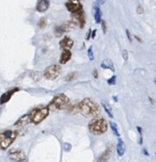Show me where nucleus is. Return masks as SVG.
Wrapping results in <instances>:
<instances>
[{
	"instance_id": "f257e3e1",
	"label": "nucleus",
	"mask_w": 156,
	"mask_h": 162,
	"mask_svg": "<svg viewBox=\"0 0 156 162\" xmlns=\"http://www.w3.org/2000/svg\"><path fill=\"white\" fill-rule=\"evenodd\" d=\"M78 107L79 112L86 117H96L101 112L100 106L91 98H84L80 104H78Z\"/></svg>"
},
{
	"instance_id": "f03ea898",
	"label": "nucleus",
	"mask_w": 156,
	"mask_h": 162,
	"mask_svg": "<svg viewBox=\"0 0 156 162\" xmlns=\"http://www.w3.org/2000/svg\"><path fill=\"white\" fill-rule=\"evenodd\" d=\"M108 128L107 121L104 118H94L88 124V129L91 134L95 135H101L104 134Z\"/></svg>"
},
{
	"instance_id": "7ed1b4c3",
	"label": "nucleus",
	"mask_w": 156,
	"mask_h": 162,
	"mask_svg": "<svg viewBox=\"0 0 156 162\" xmlns=\"http://www.w3.org/2000/svg\"><path fill=\"white\" fill-rule=\"evenodd\" d=\"M70 104V100L65 95L60 94L57 95L55 97L51 100V102L48 105L49 110L52 111H58V110H64L68 108Z\"/></svg>"
},
{
	"instance_id": "20e7f679",
	"label": "nucleus",
	"mask_w": 156,
	"mask_h": 162,
	"mask_svg": "<svg viewBox=\"0 0 156 162\" xmlns=\"http://www.w3.org/2000/svg\"><path fill=\"white\" fill-rule=\"evenodd\" d=\"M18 132L13 130L5 131L0 134V150H7L17 137Z\"/></svg>"
},
{
	"instance_id": "39448f33",
	"label": "nucleus",
	"mask_w": 156,
	"mask_h": 162,
	"mask_svg": "<svg viewBox=\"0 0 156 162\" xmlns=\"http://www.w3.org/2000/svg\"><path fill=\"white\" fill-rule=\"evenodd\" d=\"M49 108L48 107H40L37 108V109L33 110L31 114H29L30 117V122L34 124H38L44 120L49 115Z\"/></svg>"
},
{
	"instance_id": "423d86ee",
	"label": "nucleus",
	"mask_w": 156,
	"mask_h": 162,
	"mask_svg": "<svg viewBox=\"0 0 156 162\" xmlns=\"http://www.w3.org/2000/svg\"><path fill=\"white\" fill-rule=\"evenodd\" d=\"M61 67L60 65H51L44 70V77L48 80H54L60 75Z\"/></svg>"
},
{
	"instance_id": "0eeeda50",
	"label": "nucleus",
	"mask_w": 156,
	"mask_h": 162,
	"mask_svg": "<svg viewBox=\"0 0 156 162\" xmlns=\"http://www.w3.org/2000/svg\"><path fill=\"white\" fill-rule=\"evenodd\" d=\"M8 156L10 159L16 161V162H24L26 160V155H24L23 152H21L20 150H16V149L10 150Z\"/></svg>"
},
{
	"instance_id": "6e6552de",
	"label": "nucleus",
	"mask_w": 156,
	"mask_h": 162,
	"mask_svg": "<svg viewBox=\"0 0 156 162\" xmlns=\"http://www.w3.org/2000/svg\"><path fill=\"white\" fill-rule=\"evenodd\" d=\"M72 23L76 24V25H79L81 28H84L85 25V14L84 10L81 11L73 13L72 16Z\"/></svg>"
},
{
	"instance_id": "1a4fd4ad",
	"label": "nucleus",
	"mask_w": 156,
	"mask_h": 162,
	"mask_svg": "<svg viewBox=\"0 0 156 162\" xmlns=\"http://www.w3.org/2000/svg\"><path fill=\"white\" fill-rule=\"evenodd\" d=\"M74 25H75V24H73L72 22L71 23H63V24H60V25H57L55 28L56 36L57 37H60L64 33H67V32H69L70 30H72L73 27H74Z\"/></svg>"
},
{
	"instance_id": "9d476101",
	"label": "nucleus",
	"mask_w": 156,
	"mask_h": 162,
	"mask_svg": "<svg viewBox=\"0 0 156 162\" xmlns=\"http://www.w3.org/2000/svg\"><path fill=\"white\" fill-rule=\"evenodd\" d=\"M65 7L72 13H78L82 10V6L79 0H68L65 3Z\"/></svg>"
},
{
	"instance_id": "9b49d317",
	"label": "nucleus",
	"mask_w": 156,
	"mask_h": 162,
	"mask_svg": "<svg viewBox=\"0 0 156 162\" xmlns=\"http://www.w3.org/2000/svg\"><path fill=\"white\" fill-rule=\"evenodd\" d=\"M18 91H19V88H13V89L6 92L1 97H0V103H1V104H5V103H7L10 99H11V97L13 95L14 92H16Z\"/></svg>"
},
{
	"instance_id": "f8f14e48",
	"label": "nucleus",
	"mask_w": 156,
	"mask_h": 162,
	"mask_svg": "<svg viewBox=\"0 0 156 162\" xmlns=\"http://www.w3.org/2000/svg\"><path fill=\"white\" fill-rule=\"evenodd\" d=\"M112 153H113V146L107 147L104 151V153L102 155H100V158H98V162H106L111 158Z\"/></svg>"
},
{
	"instance_id": "ddd939ff",
	"label": "nucleus",
	"mask_w": 156,
	"mask_h": 162,
	"mask_svg": "<svg viewBox=\"0 0 156 162\" xmlns=\"http://www.w3.org/2000/svg\"><path fill=\"white\" fill-rule=\"evenodd\" d=\"M49 0H38L37 4V11L40 13H44L49 9Z\"/></svg>"
},
{
	"instance_id": "4468645a",
	"label": "nucleus",
	"mask_w": 156,
	"mask_h": 162,
	"mask_svg": "<svg viewBox=\"0 0 156 162\" xmlns=\"http://www.w3.org/2000/svg\"><path fill=\"white\" fill-rule=\"evenodd\" d=\"M74 45V41L72 40L70 37H64L60 42V46L63 50H69Z\"/></svg>"
},
{
	"instance_id": "2eb2a0df",
	"label": "nucleus",
	"mask_w": 156,
	"mask_h": 162,
	"mask_svg": "<svg viewBox=\"0 0 156 162\" xmlns=\"http://www.w3.org/2000/svg\"><path fill=\"white\" fill-rule=\"evenodd\" d=\"M71 56H72V53L69 50H63L60 55V64H65V63H67L71 59Z\"/></svg>"
},
{
	"instance_id": "dca6fc26",
	"label": "nucleus",
	"mask_w": 156,
	"mask_h": 162,
	"mask_svg": "<svg viewBox=\"0 0 156 162\" xmlns=\"http://www.w3.org/2000/svg\"><path fill=\"white\" fill-rule=\"evenodd\" d=\"M101 67L103 69H106V70H110L112 72H115L113 62L111 61V59H108V58H105V59L103 60V62H102V64H101Z\"/></svg>"
},
{
	"instance_id": "f3484780",
	"label": "nucleus",
	"mask_w": 156,
	"mask_h": 162,
	"mask_svg": "<svg viewBox=\"0 0 156 162\" xmlns=\"http://www.w3.org/2000/svg\"><path fill=\"white\" fill-rule=\"evenodd\" d=\"M116 151H117V154H118V155H120V156L124 155L125 151V145L124 141L122 139H119L118 144H117V146H116Z\"/></svg>"
},
{
	"instance_id": "a211bd4d",
	"label": "nucleus",
	"mask_w": 156,
	"mask_h": 162,
	"mask_svg": "<svg viewBox=\"0 0 156 162\" xmlns=\"http://www.w3.org/2000/svg\"><path fill=\"white\" fill-rule=\"evenodd\" d=\"M29 122H30V117H29V115H25L24 116L20 117L16 122V126H19V127H23L27 125Z\"/></svg>"
},
{
	"instance_id": "6ab92c4d",
	"label": "nucleus",
	"mask_w": 156,
	"mask_h": 162,
	"mask_svg": "<svg viewBox=\"0 0 156 162\" xmlns=\"http://www.w3.org/2000/svg\"><path fill=\"white\" fill-rule=\"evenodd\" d=\"M93 16H94V18H95V21L97 23H100L101 22L102 13L100 11V8L98 6V4H95L94 7H93Z\"/></svg>"
},
{
	"instance_id": "aec40b11",
	"label": "nucleus",
	"mask_w": 156,
	"mask_h": 162,
	"mask_svg": "<svg viewBox=\"0 0 156 162\" xmlns=\"http://www.w3.org/2000/svg\"><path fill=\"white\" fill-rule=\"evenodd\" d=\"M110 124V128L112 130V132H113V134L117 136H120V132L118 131V127H117L116 123H114V122H109Z\"/></svg>"
},
{
	"instance_id": "412c9836",
	"label": "nucleus",
	"mask_w": 156,
	"mask_h": 162,
	"mask_svg": "<svg viewBox=\"0 0 156 162\" xmlns=\"http://www.w3.org/2000/svg\"><path fill=\"white\" fill-rule=\"evenodd\" d=\"M77 76H78V73H77V72H70V73H68V75L65 76V80H66V81H72V80H74Z\"/></svg>"
},
{
	"instance_id": "4be33fe9",
	"label": "nucleus",
	"mask_w": 156,
	"mask_h": 162,
	"mask_svg": "<svg viewBox=\"0 0 156 162\" xmlns=\"http://www.w3.org/2000/svg\"><path fill=\"white\" fill-rule=\"evenodd\" d=\"M102 105H103V107H104V109L105 110V112H106V114L107 115H108L110 117H111V118H112V117H113V115H112V112H111V111H110V109H109V107L108 106H107L106 104H105V103L104 102H103V103H102Z\"/></svg>"
},
{
	"instance_id": "5701e85b",
	"label": "nucleus",
	"mask_w": 156,
	"mask_h": 162,
	"mask_svg": "<svg viewBox=\"0 0 156 162\" xmlns=\"http://www.w3.org/2000/svg\"><path fill=\"white\" fill-rule=\"evenodd\" d=\"M46 24H47L46 19H45V18H41L40 20L38 21L37 25H38V27H40V28H44V27L46 26Z\"/></svg>"
},
{
	"instance_id": "b1692460",
	"label": "nucleus",
	"mask_w": 156,
	"mask_h": 162,
	"mask_svg": "<svg viewBox=\"0 0 156 162\" xmlns=\"http://www.w3.org/2000/svg\"><path fill=\"white\" fill-rule=\"evenodd\" d=\"M88 57H89V60H94V55H93V51H92V48L88 49Z\"/></svg>"
},
{
	"instance_id": "393cba45",
	"label": "nucleus",
	"mask_w": 156,
	"mask_h": 162,
	"mask_svg": "<svg viewBox=\"0 0 156 162\" xmlns=\"http://www.w3.org/2000/svg\"><path fill=\"white\" fill-rule=\"evenodd\" d=\"M115 82H116V76H115V75H113V76L110 78V79L107 80V83H108L109 85H114Z\"/></svg>"
},
{
	"instance_id": "a878e982",
	"label": "nucleus",
	"mask_w": 156,
	"mask_h": 162,
	"mask_svg": "<svg viewBox=\"0 0 156 162\" xmlns=\"http://www.w3.org/2000/svg\"><path fill=\"white\" fill-rule=\"evenodd\" d=\"M100 23H102V28H103V32H104V33H106V22H105L104 20H101Z\"/></svg>"
},
{
	"instance_id": "bb28decb",
	"label": "nucleus",
	"mask_w": 156,
	"mask_h": 162,
	"mask_svg": "<svg viewBox=\"0 0 156 162\" xmlns=\"http://www.w3.org/2000/svg\"><path fill=\"white\" fill-rule=\"evenodd\" d=\"M123 57H124L125 61H126V60L128 59V51H126V50L123 51Z\"/></svg>"
},
{
	"instance_id": "cd10ccee",
	"label": "nucleus",
	"mask_w": 156,
	"mask_h": 162,
	"mask_svg": "<svg viewBox=\"0 0 156 162\" xmlns=\"http://www.w3.org/2000/svg\"><path fill=\"white\" fill-rule=\"evenodd\" d=\"M125 32H126V36H128V41L131 42V41H132V39H131V36H130L129 31H128V30H126Z\"/></svg>"
},
{
	"instance_id": "c85d7f7f",
	"label": "nucleus",
	"mask_w": 156,
	"mask_h": 162,
	"mask_svg": "<svg viewBox=\"0 0 156 162\" xmlns=\"http://www.w3.org/2000/svg\"><path fill=\"white\" fill-rule=\"evenodd\" d=\"M97 2H98V3H100V4H104L105 0H97Z\"/></svg>"
},
{
	"instance_id": "c756f323",
	"label": "nucleus",
	"mask_w": 156,
	"mask_h": 162,
	"mask_svg": "<svg viewBox=\"0 0 156 162\" xmlns=\"http://www.w3.org/2000/svg\"><path fill=\"white\" fill-rule=\"evenodd\" d=\"M96 32H97V31H96V30H94V31H93V33H92V38H94V37H95V36H96Z\"/></svg>"
},
{
	"instance_id": "7c9ffc66",
	"label": "nucleus",
	"mask_w": 156,
	"mask_h": 162,
	"mask_svg": "<svg viewBox=\"0 0 156 162\" xmlns=\"http://www.w3.org/2000/svg\"><path fill=\"white\" fill-rule=\"evenodd\" d=\"M137 12H138V13H143V10H142V8H141V7H138Z\"/></svg>"
},
{
	"instance_id": "2f4dec72",
	"label": "nucleus",
	"mask_w": 156,
	"mask_h": 162,
	"mask_svg": "<svg viewBox=\"0 0 156 162\" xmlns=\"http://www.w3.org/2000/svg\"><path fill=\"white\" fill-rule=\"evenodd\" d=\"M94 75H95V78H98V73H97V71H96V70L94 71Z\"/></svg>"
}]
</instances>
